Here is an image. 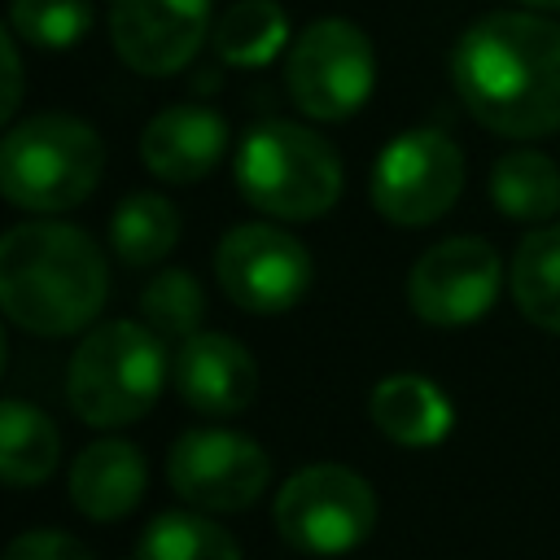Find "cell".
<instances>
[{
	"instance_id": "6da1fadb",
	"label": "cell",
	"mask_w": 560,
	"mask_h": 560,
	"mask_svg": "<svg viewBox=\"0 0 560 560\" xmlns=\"http://www.w3.org/2000/svg\"><path fill=\"white\" fill-rule=\"evenodd\" d=\"M451 83L494 136L560 131V22L516 9L477 18L451 48Z\"/></svg>"
},
{
	"instance_id": "7a4b0ae2",
	"label": "cell",
	"mask_w": 560,
	"mask_h": 560,
	"mask_svg": "<svg viewBox=\"0 0 560 560\" xmlns=\"http://www.w3.org/2000/svg\"><path fill=\"white\" fill-rule=\"evenodd\" d=\"M109 293L101 245L70 223H18L0 241V306L35 337L88 328Z\"/></svg>"
},
{
	"instance_id": "3957f363",
	"label": "cell",
	"mask_w": 560,
	"mask_h": 560,
	"mask_svg": "<svg viewBox=\"0 0 560 560\" xmlns=\"http://www.w3.org/2000/svg\"><path fill=\"white\" fill-rule=\"evenodd\" d=\"M166 372H171V359H166L162 332L136 319H109L79 341L70 359L66 394L83 424L122 429L153 411L166 385Z\"/></svg>"
},
{
	"instance_id": "277c9868",
	"label": "cell",
	"mask_w": 560,
	"mask_h": 560,
	"mask_svg": "<svg viewBox=\"0 0 560 560\" xmlns=\"http://www.w3.org/2000/svg\"><path fill=\"white\" fill-rule=\"evenodd\" d=\"M101 171L105 140L74 114H35L13 122L0 144V188L18 210H70L96 192Z\"/></svg>"
},
{
	"instance_id": "5b68a950",
	"label": "cell",
	"mask_w": 560,
	"mask_h": 560,
	"mask_svg": "<svg viewBox=\"0 0 560 560\" xmlns=\"http://www.w3.org/2000/svg\"><path fill=\"white\" fill-rule=\"evenodd\" d=\"M236 188L254 210L302 223L337 206L341 158L302 122H258L236 149Z\"/></svg>"
},
{
	"instance_id": "8992f818",
	"label": "cell",
	"mask_w": 560,
	"mask_h": 560,
	"mask_svg": "<svg viewBox=\"0 0 560 560\" xmlns=\"http://www.w3.org/2000/svg\"><path fill=\"white\" fill-rule=\"evenodd\" d=\"M276 529L306 556H346L376 529V490L346 464H306L276 494Z\"/></svg>"
},
{
	"instance_id": "52a82bcc",
	"label": "cell",
	"mask_w": 560,
	"mask_h": 560,
	"mask_svg": "<svg viewBox=\"0 0 560 560\" xmlns=\"http://www.w3.org/2000/svg\"><path fill=\"white\" fill-rule=\"evenodd\" d=\"M284 88L315 122L350 118L376 88V48L346 18H319L298 31L284 57Z\"/></svg>"
},
{
	"instance_id": "ba28073f",
	"label": "cell",
	"mask_w": 560,
	"mask_h": 560,
	"mask_svg": "<svg viewBox=\"0 0 560 560\" xmlns=\"http://www.w3.org/2000/svg\"><path fill=\"white\" fill-rule=\"evenodd\" d=\"M459 188L464 153L438 127L394 136L372 166V206L398 228H424L442 219L459 201Z\"/></svg>"
},
{
	"instance_id": "9c48e42d",
	"label": "cell",
	"mask_w": 560,
	"mask_h": 560,
	"mask_svg": "<svg viewBox=\"0 0 560 560\" xmlns=\"http://www.w3.org/2000/svg\"><path fill=\"white\" fill-rule=\"evenodd\" d=\"M219 289L254 315H280L298 306L315 280L311 249L271 223H241L214 249Z\"/></svg>"
},
{
	"instance_id": "30bf717a",
	"label": "cell",
	"mask_w": 560,
	"mask_h": 560,
	"mask_svg": "<svg viewBox=\"0 0 560 560\" xmlns=\"http://www.w3.org/2000/svg\"><path fill=\"white\" fill-rule=\"evenodd\" d=\"M271 477L267 451L232 429H188L166 455L171 490L197 512H245Z\"/></svg>"
},
{
	"instance_id": "8fae6325",
	"label": "cell",
	"mask_w": 560,
	"mask_h": 560,
	"mask_svg": "<svg viewBox=\"0 0 560 560\" xmlns=\"http://www.w3.org/2000/svg\"><path fill=\"white\" fill-rule=\"evenodd\" d=\"M499 254L481 236H446L429 245L407 276V306L438 328L481 319L499 298Z\"/></svg>"
},
{
	"instance_id": "7c38bea8",
	"label": "cell",
	"mask_w": 560,
	"mask_h": 560,
	"mask_svg": "<svg viewBox=\"0 0 560 560\" xmlns=\"http://www.w3.org/2000/svg\"><path fill=\"white\" fill-rule=\"evenodd\" d=\"M214 0H109L114 52L149 79L184 70L210 35Z\"/></svg>"
},
{
	"instance_id": "4fadbf2b",
	"label": "cell",
	"mask_w": 560,
	"mask_h": 560,
	"mask_svg": "<svg viewBox=\"0 0 560 560\" xmlns=\"http://www.w3.org/2000/svg\"><path fill=\"white\" fill-rule=\"evenodd\" d=\"M179 398L201 416H241L258 394L254 354L223 332H192L175 346L171 363Z\"/></svg>"
},
{
	"instance_id": "5bb4252c",
	"label": "cell",
	"mask_w": 560,
	"mask_h": 560,
	"mask_svg": "<svg viewBox=\"0 0 560 560\" xmlns=\"http://www.w3.org/2000/svg\"><path fill=\"white\" fill-rule=\"evenodd\" d=\"M223 149H228V122L206 105H171L153 114V122L140 136L144 166L166 184L206 179L219 166Z\"/></svg>"
},
{
	"instance_id": "9a60e30c",
	"label": "cell",
	"mask_w": 560,
	"mask_h": 560,
	"mask_svg": "<svg viewBox=\"0 0 560 560\" xmlns=\"http://www.w3.org/2000/svg\"><path fill=\"white\" fill-rule=\"evenodd\" d=\"M144 455L127 438H101L70 464V499L88 521H122L144 494Z\"/></svg>"
},
{
	"instance_id": "2e32d148",
	"label": "cell",
	"mask_w": 560,
	"mask_h": 560,
	"mask_svg": "<svg viewBox=\"0 0 560 560\" xmlns=\"http://www.w3.org/2000/svg\"><path fill=\"white\" fill-rule=\"evenodd\" d=\"M368 411H372V424L398 446H438L455 424V407L446 389L416 372L376 381Z\"/></svg>"
},
{
	"instance_id": "e0dca14e",
	"label": "cell",
	"mask_w": 560,
	"mask_h": 560,
	"mask_svg": "<svg viewBox=\"0 0 560 560\" xmlns=\"http://www.w3.org/2000/svg\"><path fill=\"white\" fill-rule=\"evenodd\" d=\"M57 459H61L57 424L26 398H4V407H0V477L13 490L39 486L52 477Z\"/></svg>"
},
{
	"instance_id": "ac0fdd59",
	"label": "cell",
	"mask_w": 560,
	"mask_h": 560,
	"mask_svg": "<svg viewBox=\"0 0 560 560\" xmlns=\"http://www.w3.org/2000/svg\"><path fill=\"white\" fill-rule=\"evenodd\" d=\"M508 284L516 311L534 328L560 332V228H534L516 245Z\"/></svg>"
},
{
	"instance_id": "d6986e66",
	"label": "cell",
	"mask_w": 560,
	"mask_h": 560,
	"mask_svg": "<svg viewBox=\"0 0 560 560\" xmlns=\"http://www.w3.org/2000/svg\"><path fill=\"white\" fill-rule=\"evenodd\" d=\"M490 201L521 223H547L560 210V166L538 149H512L490 171Z\"/></svg>"
},
{
	"instance_id": "ffe728a7",
	"label": "cell",
	"mask_w": 560,
	"mask_h": 560,
	"mask_svg": "<svg viewBox=\"0 0 560 560\" xmlns=\"http://www.w3.org/2000/svg\"><path fill=\"white\" fill-rule=\"evenodd\" d=\"M214 57L241 70L271 66L289 44V18L276 0H236L210 31Z\"/></svg>"
},
{
	"instance_id": "44dd1931",
	"label": "cell",
	"mask_w": 560,
	"mask_h": 560,
	"mask_svg": "<svg viewBox=\"0 0 560 560\" xmlns=\"http://www.w3.org/2000/svg\"><path fill=\"white\" fill-rule=\"evenodd\" d=\"M179 241V210L162 192H131L109 219V245L127 267L162 262Z\"/></svg>"
},
{
	"instance_id": "7402d4cb",
	"label": "cell",
	"mask_w": 560,
	"mask_h": 560,
	"mask_svg": "<svg viewBox=\"0 0 560 560\" xmlns=\"http://www.w3.org/2000/svg\"><path fill=\"white\" fill-rule=\"evenodd\" d=\"M136 560H241V547L210 512H162L144 525Z\"/></svg>"
},
{
	"instance_id": "603a6c76",
	"label": "cell",
	"mask_w": 560,
	"mask_h": 560,
	"mask_svg": "<svg viewBox=\"0 0 560 560\" xmlns=\"http://www.w3.org/2000/svg\"><path fill=\"white\" fill-rule=\"evenodd\" d=\"M9 31L44 52L74 48L92 31V0H13Z\"/></svg>"
},
{
	"instance_id": "cb8c5ba5",
	"label": "cell",
	"mask_w": 560,
	"mask_h": 560,
	"mask_svg": "<svg viewBox=\"0 0 560 560\" xmlns=\"http://www.w3.org/2000/svg\"><path fill=\"white\" fill-rule=\"evenodd\" d=\"M140 311H144V319H149L153 332H162V337H179V341H184V337L201 332L206 293H201V284H197L192 271H184V267H166V271H158V276L144 284V293H140Z\"/></svg>"
},
{
	"instance_id": "d4e9b609",
	"label": "cell",
	"mask_w": 560,
	"mask_h": 560,
	"mask_svg": "<svg viewBox=\"0 0 560 560\" xmlns=\"http://www.w3.org/2000/svg\"><path fill=\"white\" fill-rule=\"evenodd\" d=\"M4 560H92V551L61 529H26L4 547Z\"/></svg>"
},
{
	"instance_id": "484cf974",
	"label": "cell",
	"mask_w": 560,
	"mask_h": 560,
	"mask_svg": "<svg viewBox=\"0 0 560 560\" xmlns=\"http://www.w3.org/2000/svg\"><path fill=\"white\" fill-rule=\"evenodd\" d=\"M0 66H4V92H0V118L9 122L18 114L22 101V52H18V35L4 26L0 31Z\"/></svg>"
},
{
	"instance_id": "4316f807",
	"label": "cell",
	"mask_w": 560,
	"mask_h": 560,
	"mask_svg": "<svg viewBox=\"0 0 560 560\" xmlns=\"http://www.w3.org/2000/svg\"><path fill=\"white\" fill-rule=\"evenodd\" d=\"M521 4H529V9H560V0H521Z\"/></svg>"
}]
</instances>
